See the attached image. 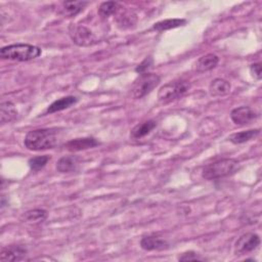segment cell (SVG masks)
Segmentation results:
<instances>
[{
	"label": "cell",
	"instance_id": "obj_5",
	"mask_svg": "<svg viewBox=\"0 0 262 262\" xmlns=\"http://www.w3.org/2000/svg\"><path fill=\"white\" fill-rule=\"evenodd\" d=\"M190 84L187 81L169 82L162 86L158 92V99L163 103L171 102L182 97L189 89Z\"/></svg>",
	"mask_w": 262,
	"mask_h": 262
},
{
	"label": "cell",
	"instance_id": "obj_23",
	"mask_svg": "<svg viewBox=\"0 0 262 262\" xmlns=\"http://www.w3.org/2000/svg\"><path fill=\"white\" fill-rule=\"evenodd\" d=\"M136 23V14L131 11H125L117 16V24L120 28L126 29L134 26Z\"/></svg>",
	"mask_w": 262,
	"mask_h": 262
},
{
	"label": "cell",
	"instance_id": "obj_27",
	"mask_svg": "<svg viewBox=\"0 0 262 262\" xmlns=\"http://www.w3.org/2000/svg\"><path fill=\"white\" fill-rule=\"evenodd\" d=\"M250 72L252 74V76L257 79V80H261L262 78V71H261V63L260 62H256L250 66Z\"/></svg>",
	"mask_w": 262,
	"mask_h": 262
},
{
	"label": "cell",
	"instance_id": "obj_21",
	"mask_svg": "<svg viewBox=\"0 0 262 262\" xmlns=\"http://www.w3.org/2000/svg\"><path fill=\"white\" fill-rule=\"evenodd\" d=\"M77 165V160L74 157H62L56 163V170L60 173H69L75 171Z\"/></svg>",
	"mask_w": 262,
	"mask_h": 262
},
{
	"label": "cell",
	"instance_id": "obj_15",
	"mask_svg": "<svg viewBox=\"0 0 262 262\" xmlns=\"http://www.w3.org/2000/svg\"><path fill=\"white\" fill-rule=\"evenodd\" d=\"M230 83L224 79L217 78L213 80L209 86V93L211 96H223L230 92Z\"/></svg>",
	"mask_w": 262,
	"mask_h": 262
},
{
	"label": "cell",
	"instance_id": "obj_16",
	"mask_svg": "<svg viewBox=\"0 0 262 262\" xmlns=\"http://www.w3.org/2000/svg\"><path fill=\"white\" fill-rule=\"evenodd\" d=\"M157 126L156 121L154 120H147L140 124H137L135 127L132 128L130 132V137L133 139H139L144 137L145 135L149 134Z\"/></svg>",
	"mask_w": 262,
	"mask_h": 262
},
{
	"label": "cell",
	"instance_id": "obj_13",
	"mask_svg": "<svg viewBox=\"0 0 262 262\" xmlns=\"http://www.w3.org/2000/svg\"><path fill=\"white\" fill-rule=\"evenodd\" d=\"M87 4L86 1H64L61 4L60 13L67 17H73L80 13Z\"/></svg>",
	"mask_w": 262,
	"mask_h": 262
},
{
	"label": "cell",
	"instance_id": "obj_1",
	"mask_svg": "<svg viewBox=\"0 0 262 262\" xmlns=\"http://www.w3.org/2000/svg\"><path fill=\"white\" fill-rule=\"evenodd\" d=\"M58 138V130L55 128L35 129L27 133L24 143L30 150H46L55 147Z\"/></svg>",
	"mask_w": 262,
	"mask_h": 262
},
{
	"label": "cell",
	"instance_id": "obj_24",
	"mask_svg": "<svg viewBox=\"0 0 262 262\" xmlns=\"http://www.w3.org/2000/svg\"><path fill=\"white\" fill-rule=\"evenodd\" d=\"M49 160H50V157L46 156V155L34 157L29 160V166L32 171H39L46 166V164L48 163Z\"/></svg>",
	"mask_w": 262,
	"mask_h": 262
},
{
	"label": "cell",
	"instance_id": "obj_3",
	"mask_svg": "<svg viewBox=\"0 0 262 262\" xmlns=\"http://www.w3.org/2000/svg\"><path fill=\"white\" fill-rule=\"evenodd\" d=\"M239 167V164L234 159H222L211 163L203 168L202 176L207 180L218 179L233 174Z\"/></svg>",
	"mask_w": 262,
	"mask_h": 262
},
{
	"label": "cell",
	"instance_id": "obj_6",
	"mask_svg": "<svg viewBox=\"0 0 262 262\" xmlns=\"http://www.w3.org/2000/svg\"><path fill=\"white\" fill-rule=\"evenodd\" d=\"M69 35L73 42L78 46H92L98 41L92 31L82 25L71 24L69 27Z\"/></svg>",
	"mask_w": 262,
	"mask_h": 262
},
{
	"label": "cell",
	"instance_id": "obj_2",
	"mask_svg": "<svg viewBox=\"0 0 262 262\" xmlns=\"http://www.w3.org/2000/svg\"><path fill=\"white\" fill-rule=\"evenodd\" d=\"M42 53L41 48L31 44H11L1 48L0 56L3 59L15 61H29L37 58Z\"/></svg>",
	"mask_w": 262,
	"mask_h": 262
},
{
	"label": "cell",
	"instance_id": "obj_26",
	"mask_svg": "<svg viewBox=\"0 0 262 262\" xmlns=\"http://www.w3.org/2000/svg\"><path fill=\"white\" fill-rule=\"evenodd\" d=\"M152 64V58L150 56L146 57L144 60H142L135 69V72L138 74H143L146 73V71L150 68V66Z\"/></svg>",
	"mask_w": 262,
	"mask_h": 262
},
{
	"label": "cell",
	"instance_id": "obj_20",
	"mask_svg": "<svg viewBox=\"0 0 262 262\" xmlns=\"http://www.w3.org/2000/svg\"><path fill=\"white\" fill-rule=\"evenodd\" d=\"M185 24H186V19H183V18H169V19H164V20L156 23L152 26V30L162 32V31H166V30L184 26Z\"/></svg>",
	"mask_w": 262,
	"mask_h": 262
},
{
	"label": "cell",
	"instance_id": "obj_7",
	"mask_svg": "<svg viewBox=\"0 0 262 262\" xmlns=\"http://www.w3.org/2000/svg\"><path fill=\"white\" fill-rule=\"evenodd\" d=\"M260 245V237L254 232L242 234L234 244V253L236 255H245L256 250Z\"/></svg>",
	"mask_w": 262,
	"mask_h": 262
},
{
	"label": "cell",
	"instance_id": "obj_12",
	"mask_svg": "<svg viewBox=\"0 0 262 262\" xmlns=\"http://www.w3.org/2000/svg\"><path fill=\"white\" fill-rule=\"evenodd\" d=\"M219 62V57L214 53H208L201 56L194 66V69L198 73H204L214 69Z\"/></svg>",
	"mask_w": 262,
	"mask_h": 262
},
{
	"label": "cell",
	"instance_id": "obj_19",
	"mask_svg": "<svg viewBox=\"0 0 262 262\" xmlns=\"http://www.w3.org/2000/svg\"><path fill=\"white\" fill-rule=\"evenodd\" d=\"M48 216V212L44 209H34L27 211L23 216L21 219L25 222L29 223H41L46 220Z\"/></svg>",
	"mask_w": 262,
	"mask_h": 262
},
{
	"label": "cell",
	"instance_id": "obj_4",
	"mask_svg": "<svg viewBox=\"0 0 262 262\" xmlns=\"http://www.w3.org/2000/svg\"><path fill=\"white\" fill-rule=\"evenodd\" d=\"M161 82L159 75L154 73H143L133 82L130 88V96L133 99H139L149 94Z\"/></svg>",
	"mask_w": 262,
	"mask_h": 262
},
{
	"label": "cell",
	"instance_id": "obj_18",
	"mask_svg": "<svg viewBox=\"0 0 262 262\" xmlns=\"http://www.w3.org/2000/svg\"><path fill=\"white\" fill-rule=\"evenodd\" d=\"M259 133H260V129H250L247 131L236 132L231 134L228 137V140L234 144H239L256 138L259 135Z\"/></svg>",
	"mask_w": 262,
	"mask_h": 262
},
{
	"label": "cell",
	"instance_id": "obj_10",
	"mask_svg": "<svg viewBox=\"0 0 262 262\" xmlns=\"http://www.w3.org/2000/svg\"><path fill=\"white\" fill-rule=\"evenodd\" d=\"M99 144V142L93 137H83V138H76L68 141L64 146L70 151H79L88 148L95 147Z\"/></svg>",
	"mask_w": 262,
	"mask_h": 262
},
{
	"label": "cell",
	"instance_id": "obj_9",
	"mask_svg": "<svg viewBox=\"0 0 262 262\" xmlns=\"http://www.w3.org/2000/svg\"><path fill=\"white\" fill-rule=\"evenodd\" d=\"M27 255V249L19 245H11L7 247H3L1 249L0 260L2 262L7 261H19L25 259Z\"/></svg>",
	"mask_w": 262,
	"mask_h": 262
},
{
	"label": "cell",
	"instance_id": "obj_14",
	"mask_svg": "<svg viewBox=\"0 0 262 262\" xmlns=\"http://www.w3.org/2000/svg\"><path fill=\"white\" fill-rule=\"evenodd\" d=\"M78 101V98L76 96H73V95H68V96H64V97H61L59 99H56L54 100L46 110V113L48 114H53V113H56V112H60V111H63L66 108H69L71 107L72 105L76 104Z\"/></svg>",
	"mask_w": 262,
	"mask_h": 262
},
{
	"label": "cell",
	"instance_id": "obj_8",
	"mask_svg": "<svg viewBox=\"0 0 262 262\" xmlns=\"http://www.w3.org/2000/svg\"><path fill=\"white\" fill-rule=\"evenodd\" d=\"M258 115L249 106H238L231 111L230 118L235 125L245 126L257 119Z\"/></svg>",
	"mask_w": 262,
	"mask_h": 262
},
{
	"label": "cell",
	"instance_id": "obj_25",
	"mask_svg": "<svg viewBox=\"0 0 262 262\" xmlns=\"http://www.w3.org/2000/svg\"><path fill=\"white\" fill-rule=\"evenodd\" d=\"M179 261H192V260H206V258L200 256L199 254H196L193 251H188V252H184L181 256L178 257Z\"/></svg>",
	"mask_w": 262,
	"mask_h": 262
},
{
	"label": "cell",
	"instance_id": "obj_17",
	"mask_svg": "<svg viewBox=\"0 0 262 262\" xmlns=\"http://www.w3.org/2000/svg\"><path fill=\"white\" fill-rule=\"evenodd\" d=\"M17 117V111L11 101H3L0 106L1 124L12 122Z\"/></svg>",
	"mask_w": 262,
	"mask_h": 262
},
{
	"label": "cell",
	"instance_id": "obj_22",
	"mask_svg": "<svg viewBox=\"0 0 262 262\" xmlns=\"http://www.w3.org/2000/svg\"><path fill=\"white\" fill-rule=\"evenodd\" d=\"M120 8L118 2L115 1H106L99 5L98 7V14L102 18H106L113 14H115Z\"/></svg>",
	"mask_w": 262,
	"mask_h": 262
},
{
	"label": "cell",
	"instance_id": "obj_11",
	"mask_svg": "<svg viewBox=\"0 0 262 262\" xmlns=\"http://www.w3.org/2000/svg\"><path fill=\"white\" fill-rule=\"evenodd\" d=\"M169 244L166 239L161 238L158 235L151 234L143 236L140 241V247L145 251H155V250H164L168 248Z\"/></svg>",
	"mask_w": 262,
	"mask_h": 262
}]
</instances>
